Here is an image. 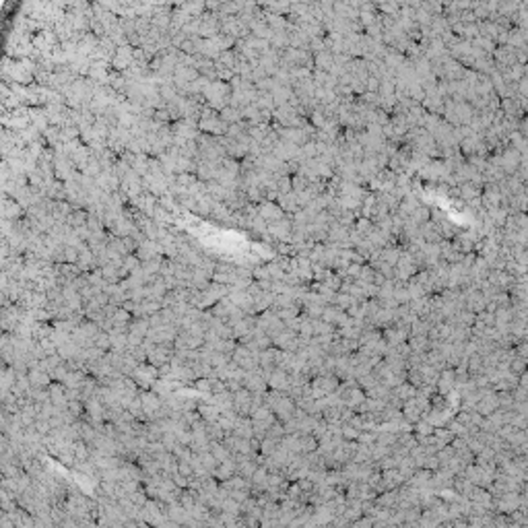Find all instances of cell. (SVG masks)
Returning a JSON list of instances; mask_svg holds the SVG:
<instances>
[{
	"mask_svg": "<svg viewBox=\"0 0 528 528\" xmlns=\"http://www.w3.org/2000/svg\"><path fill=\"white\" fill-rule=\"evenodd\" d=\"M132 378H134V382L138 384L140 390H151L153 384H155V380L159 378V367H155L153 363L145 361V363H140V365L136 367V371L132 374Z\"/></svg>",
	"mask_w": 528,
	"mask_h": 528,
	"instance_id": "6da1fadb",
	"label": "cell"
},
{
	"mask_svg": "<svg viewBox=\"0 0 528 528\" xmlns=\"http://www.w3.org/2000/svg\"><path fill=\"white\" fill-rule=\"evenodd\" d=\"M140 402H143V411H145V415H147V419L151 421V417L157 413L163 405H165V400L157 394V392H153V390H140Z\"/></svg>",
	"mask_w": 528,
	"mask_h": 528,
	"instance_id": "7a4b0ae2",
	"label": "cell"
},
{
	"mask_svg": "<svg viewBox=\"0 0 528 528\" xmlns=\"http://www.w3.org/2000/svg\"><path fill=\"white\" fill-rule=\"evenodd\" d=\"M252 398H254V392H250L245 386L233 392V402H235L237 415H241V417H250L252 415Z\"/></svg>",
	"mask_w": 528,
	"mask_h": 528,
	"instance_id": "3957f363",
	"label": "cell"
},
{
	"mask_svg": "<svg viewBox=\"0 0 528 528\" xmlns=\"http://www.w3.org/2000/svg\"><path fill=\"white\" fill-rule=\"evenodd\" d=\"M268 388L289 392V388H291V374L287 369H283V367H276L272 374L268 376Z\"/></svg>",
	"mask_w": 528,
	"mask_h": 528,
	"instance_id": "277c9868",
	"label": "cell"
},
{
	"mask_svg": "<svg viewBox=\"0 0 528 528\" xmlns=\"http://www.w3.org/2000/svg\"><path fill=\"white\" fill-rule=\"evenodd\" d=\"M48 390H50V400L54 402L56 407L64 409V407L68 405V388H66V384L54 380V382L48 386Z\"/></svg>",
	"mask_w": 528,
	"mask_h": 528,
	"instance_id": "5b68a950",
	"label": "cell"
},
{
	"mask_svg": "<svg viewBox=\"0 0 528 528\" xmlns=\"http://www.w3.org/2000/svg\"><path fill=\"white\" fill-rule=\"evenodd\" d=\"M237 475V462L233 460V456L231 458H227V460H223L219 467H217V471L213 473V477L217 479V481H227V479H231V477H235Z\"/></svg>",
	"mask_w": 528,
	"mask_h": 528,
	"instance_id": "8992f818",
	"label": "cell"
},
{
	"mask_svg": "<svg viewBox=\"0 0 528 528\" xmlns=\"http://www.w3.org/2000/svg\"><path fill=\"white\" fill-rule=\"evenodd\" d=\"M258 215L262 217L266 223H274V221H278V219H283V208L268 200V202H262V204H260Z\"/></svg>",
	"mask_w": 528,
	"mask_h": 528,
	"instance_id": "52a82bcc",
	"label": "cell"
},
{
	"mask_svg": "<svg viewBox=\"0 0 528 528\" xmlns=\"http://www.w3.org/2000/svg\"><path fill=\"white\" fill-rule=\"evenodd\" d=\"M233 433L237 438H243V440H252L254 438V425H252V419L250 417H237L235 421V427H233Z\"/></svg>",
	"mask_w": 528,
	"mask_h": 528,
	"instance_id": "ba28073f",
	"label": "cell"
},
{
	"mask_svg": "<svg viewBox=\"0 0 528 528\" xmlns=\"http://www.w3.org/2000/svg\"><path fill=\"white\" fill-rule=\"evenodd\" d=\"M29 380H31V384H33V386H50V384L54 382L52 374H48V371H46L40 363H38L36 367L29 369Z\"/></svg>",
	"mask_w": 528,
	"mask_h": 528,
	"instance_id": "9c48e42d",
	"label": "cell"
},
{
	"mask_svg": "<svg viewBox=\"0 0 528 528\" xmlns=\"http://www.w3.org/2000/svg\"><path fill=\"white\" fill-rule=\"evenodd\" d=\"M198 411H200V417L206 421V423H217L221 417V409L215 405V402H202L198 405Z\"/></svg>",
	"mask_w": 528,
	"mask_h": 528,
	"instance_id": "30bf717a",
	"label": "cell"
},
{
	"mask_svg": "<svg viewBox=\"0 0 528 528\" xmlns=\"http://www.w3.org/2000/svg\"><path fill=\"white\" fill-rule=\"evenodd\" d=\"M213 402L221 409V413H223V411H231V409H235L233 392H231V390H225V392H221V394H213Z\"/></svg>",
	"mask_w": 528,
	"mask_h": 528,
	"instance_id": "8fae6325",
	"label": "cell"
},
{
	"mask_svg": "<svg viewBox=\"0 0 528 528\" xmlns=\"http://www.w3.org/2000/svg\"><path fill=\"white\" fill-rule=\"evenodd\" d=\"M151 390H153V392H157L161 398H167L169 394L175 392V386H173V382H171L169 378H157Z\"/></svg>",
	"mask_w": 528,
	"mask_h": 528,
	"instance_id": "7c38bea8",
	"label": "cell"
},
{
	"mask_svg": "<svg viewBox=\"0 0 528 528\" xmlns=\"http://www.w3.org/2000/svg\"><path fill=\"white\" fill-rule=\"evenodd\" d=\"M87 219H89V213H85L83 208H73L71 215H68V219H66V223H68L71 227L79 229V227L87 225Z\"/></svg>",
	"mask_w": 528,
	"mask_h": 528,
	"instance_id": "4fadbf2b",
	"label": "cell"
},
{
	"mask_svg": "<svg viewBox=\"0 0 528 528\" xmlns=\"http://www.w3.org/2000/svg\"><path fill=\"white\" fill-rule=\"evenodd\" d=\"M210 454L219 460V462H223V460H227V458H231L233 456V452L223 444V442H210Z\"/></svg>",
	"mask_w": 528,
	"mask_h": 528,
	"instance_id": "5bb4252c",
	"label": "cell"
},
{
	"mask_svg": "<svg viewBox=\"0 0 528 528\" xmlns=\"http://www.w3.org/2000/svg\"><path fill=\"white\" fill-rule=\"evenodd\" d=\"M21 204L19 202H13L9 196L5 198V219H9V221H17L19 217H21Z\"/></svg>",
	"mask_w": 528,
	"mask_h": 528,
	"instance_id": "9a60e30c",
	"label": "cell"
},
{
	"mask_svg": "<svg viewBox=\"0 0 528 528\" xmlns=\"http://www.w3.org/2000/svg\"><path fill=\"white\" fill-rule=\"evenodd\" d=\"M200 462H202V469H204L208 475H213V473L217 471V467H219V464H221L219 460H217V458L210 454V450L200 454Z\"/></svg>",
	"mask_w": 528,
	"mask_h": 528,
	"instance_id": "2e32d148",
	"label": "cell"
},
{
	"mask_svg": "<svg viewBox=\"0 0 528 528\" xmlns=\"http://www.w3.org/2000/svg\"><path fill=\"white\" fill-rule=\"evenodd\" d=\"M93 345L99 347L101 351H110V349H112V336H110V332L101 330L95 338H93Z\"/></svg>",
	"mask_w": 528,
	"mask_h": 528,
	"instance_id": "e0dca14e",
	"label": "cell"
},
{
	"mask_svg": "<svg viewBox=\"0 0 528 528\" xmlns=\"http://www.w3.org/2000/svg\"><path fill=\"white\" fill-rule=\"evenodd\" d=\"M278 446H281V442H278V440L264 438V440H262V444H260V452H262L264 456H272V454L278 450Z\"/></svg>",
	"mask_w": 528,
	"mask_h": 528,
	"instance_id": "ac0fdd59",
	"label": "cell"
},
{
	"mask_svg": "<svg viewBox=\"0 0 528 528\" xmlns=\"http://www.w3.org/2000/svg\"><path fill=\"white\" fill-rule=\"evenodd\" d=\"M194 390H196L200 396H208V394H213L210 378H198V380L194 382Z\"/></svg>",
	"mask_w": 528,
	"mask_h": 528,
	"instance_id": "d6986e66",
	"label": "cell"
},
{
	"mask_svg": "<svg viewBox=\"0 0 528 528\" xmlns=\"http://www.w3.org/2000/svg\"><path fill=\"white\" fill-rule=\"evenodd\" d=\"M178 473L184 477H192L194 475V467L190 464V460H180L178 462Z\"/></svg>",
	"mask_w": 528,
	"mask_h": 528,
	"instance_id": "ffe728a7",
	"label": "cell"
},
{
	"mask_svg": "<svg viewBox=\"0 0 528 528\" xmlns=\"http://www.w3.org/2000/svg\"><path fill=\"white\" fill-rule=\"evenodd\" d=\"M256 252H258V256L264 258V260H272V258H274V250H270V245L258 243V245H256Z\"/></svg>",
	"mask_w": 528,
	"mask_h": 528,
	"instance_id": "44dd1931",
	"label": "cell"
}]
</instances>
